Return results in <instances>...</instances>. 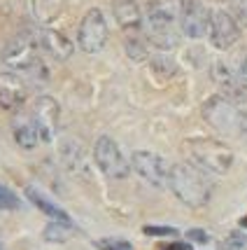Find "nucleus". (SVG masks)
<instances>
[{"mask_svg":"<svg viewBox=\"0 0 247 250\" xmlns=\"http://www.w3.org/2000/svg\"><path fill=\"white\" fill-rule=\"evenodd\" d=\"M203 117L210 126H215L222 133H228V136H245L247 133V115L240 112L236 103H231L224 96L210 98L203 105Z\"/></svg>","mask_w":247,"mask_h":250,"instance_id":"nucleus-4","label":"nucleus"},{"mask_svg":"<svg viewBox=\"0 0 247 250\" xmlns=\"http://www.w3.org/2000/svg\"><path fill=\"white\" fill-rule=\"evenodd\" d=\"M112 12L117 23L126 33H138L142 26V14L135 0H112Z\"/></svg>","mask_w":247,"mask_h":250,"instance_id":"nucleus-14","label":"nucleus"},{"mask_svg":"<svg viewBox=\"0 0 247 250\" xmlns=\"http://www.w3.org/2000/svg\"><path fill=\"white\" fill-rule=\"evenodd\" d=\"M131 166H133V171L142 178V180H147L152 187H166L168 185V164L163 157L154 152H147V150H140V152H133L131 157Z\"/></svg>","mask_w":247,"mask_h":250,"instance_id":"nucleus-8","label":"nucleus"},{"mask_svg":"<svg viewBox=\"0 0 247 250\" xmlns=\"http://www.w3.org/2000/svg\"><path fill=\"white\" fill-rule=\"evenodd\" d=\"M65 10V0H33V14L40 23L56 21Z\"/></svg>","mask_w":247,"mask_h":250,"instance_id":"nucleus-18","label":"nucleus"},{"mask_svg":"<svg viewBox=\"0 0 247 250\" xmlns=\"http://www.w3.org/2000/svg\"><path fill=\"white\" fill-rule=\"evenodd\" d=\"M147 236H177V229L175 227H152V225H147V227L142 229Z\"/></svg>","mask_w":247,"mask_h":250,"instance_id":"nucleus-24","label":"nucleus"},{"mask_svg":"<svg viewBox=\"0 0 247 250\" xmlns=\"http://www.w3.org/2000/svg\"><path fill=\"white\" fill-rule=\"evenodd\" d=\"M182 10L184 0H150L147 5L150 40L159 49H175L180 44L177 23H180Z\"/></svg>","mask_w":247,"mask_h":250,"instance_id":"nucleus-2","label":"nucleus"},{"mask_svg":"<svg viewBox=\"0 0 247 250\" xmlns=\"http://www.w3.org/2000/svg\"><path fill=\"white\" fill-rule=\"evenodd\" d=\"M208 26H210V12L201 0H184V10L182 17H180V28L187 38L191 40H198L208 33Z\"/></svg>","mask_w":247,"mask_h":250,"instance_id":"nucleus-12","label":"nucleus"},{"mask_svg":"<svg viewBox=\"0 0 247 250\" xmlns=\"http://www.w3.org/2000/svg\"><path fill=\"white\" fill-rule=\"evenodd\" d=\"M187 239L193 241V243H201V246H205V243L210 241V234H208L205 229H189V231H187Z\"/></svg>","mask_w":247,"mask_h":250,"instance_id":"nucleus-25","label":"nucleus"},{"mask_svg":"<svg viewBox=\"0 0 247 250\" xmlns=\"http://www.w3.org/2000/svg\"><path fill=\"white\" fill-rule=\"evenodd\" d=\"M126 52H129V56L133 61H145V59H147V47H145V42H142L140 38H135V35H131L129 40H126Z\"/></svg>","mask_w":247,"mask_h":250,"instance_id":"nucleus-21","label":"nucleus"},{"mask_svg":"<svg viewBox=\"0 0 247 250\" xmlns=\"http://www.w3.org/2000/svg\"><path fill=\"white\" fill-rule=\"evenodd\" d=\"M240 227H245V229H247V215H245V218H240Z\"/></svg>","mask_w":247,"mask_h":250,"instance_id":"nucleus-28","label":"nucleus"},{"mask_svg":"<svg viewBox=\"0 0 247 250\" xmlns=\"http://www.w3.org/2000/svg\"><path fill=\"white\" fill-rule=\"evenodd\" d=\"M17 208H21L19 196L14 194L10 187L0 185V210H17Z\"/></svg>","mask_w":247,"mask_h":250,"instance_id":"nucleus-22","label":"nucleus"},{"mask_svg":"<svg viewBox=\"0 0 247 250\" xmlns=\"http://www.w3.org/2000/svg\"><path fill=\"white\" fill-rule=\"evenodd\" d=\"M14 141L19 143L23 150H33V147H38V143H42L40 133H38V129H35V124L31 120V115L14 122Z\"/></svg>","mask_w":247,"mask_h":250,"instance_id":"nucleus-17","label":"nucleus"},{"mask_svg":"<svg viewBox=\"0 0 247 250\" xmlns=\"http://www.w3.org/2000/svg\"><path fill=\"white\" fill-rule=\"evenodd\" d=\"M219 250H247V236L243 231H231L219 241Z\"/></svg>","mask_w":247,"mask_h":250,"instance_id":"nucleus-20","label":"nucleus"},{"mask_svg":"<svg viewBox=\"0 0 247 250\" xmlns=\"http://www.w3.org/2000/svg\"><path fill=\"white\" fill-rule=\"evenodd\" d=\"M238 12H240V17L247 21V0H238Z\"/></svg>","mask_w":247,"mask_h":250,"instance_id":"nucleus-27","label":"nucleus"},{"mask_svg":"<svg viewBox=\"0 0 247 250\" xmlns=\"http://www.w3.org/2000/svg\"><path fill=\"white\" fill-rule=\"evenodd\" d=\"M168 187L189 208H201L212 196V183L196 164H175L168 171Z\"/></svg>","mask_w":247,"mask_h":250,"instance_id":"nucleus-1","label":"nucleus"},{"mask_svg":"<svg viewBox=\"0 0 247 250\" xmlns=\"http://www.w3.org/2000/svg\"><path fill=\"white\" fill-rule=\"evenodd\" d=\"M108 21L103 17V12L94 7L84 14V19L79 23L77 31V44L82 47V52L86 54H98L105 44H108Z\"/></svg>","mask_w":247,"mask_h":250,"instance_id":"nucleus-7","label":"nucleus"},{"mask_svg":"<svg viewBox=\"0 0 247 250\" xmlns=\"http://www.w3.org/2000/svg\"><path fill=\"white\" fill-rule=\"evenodd\" d=\"M94 246L98 250H133V246L126 239H98Z\"/></svg>","mask_w":247,"mask_h":250,"instance_id":"nucleus-23","label":"nucleus"},{"mask_svg":"<svg viewBox=\"0 0 247 250\" xmlns=\"http://www.w3.org/2000/svg\"><path fill=\"white\" fill-rule=\"evenodd\" d=\"M161 250H191V243H187V241H172L168 246H163Z\"/></svg>","mask_w":247,"mask_h":250,"instance_id":"nucleus-26","label":"nucleus"},{"mask_svg":"<svg viewBox=\"0 0 247 250\" xmlns=\"http://www.w3.org/2000/svg\"><path fill=\"white\" fill-rule=\"evenodd\" d=\"M212 77L222 89V96L228 98L231 103H247V82L240 77L236 65L228 61H217L212 68Z\"/></svg>","mask_w":247,"mask_h":250,"instance_id":"nucleus-9","label":"nucleus"},{"mask_svg":"<svg viewBox=\"0 0 247 250\" xmlns=\"http://www.w3.org/2000/svg\"><path fill=\"white\" fill-rule=\"evenodd\" d=\"M31 120L40 133V141L52 143L56 136V126H58V103L52 96H38L33 103Z\"/></svg>","mask_w":247,"mask_h":250,"instance_id":"nucleus-10","label":"nucleus"},{"mask_svg":"<svg viewBox=\"0 0 247 250\" xmlns=\"http://www.w3.org/2000/svg\"><path fill=\"white\" fill-rule=\"evenodd\" d=\"M28 98V87L17 73H0V108L19 110Z\"/></svg>","mask_w":247,"mask_h":250,"instance_id":"nucleus-13","label":"nucleus"},{"mask_svg":"<svg viewBox=\"0 0 247 250\" xmlns=\"http://www.w3.org/2000/svg\"><path fill=\"white\" fill-rule=\"evenodd\" d=\"M40 44H42V49H47V52L54 56V59H58V61H65L68 56L73 54V49H75V44L70 42V38H65L63 33L52 31V28L42 31Z\"/></svg>","mask_w":247,"mask_h":250,"instance_id":"nucleus-16","label":"nucleus"},{"mask_svg":"<svg viewBox=\"0 0 247 250\" xmlns=\"http://www.w3.org/2000/svg\"><path fill=\"white\" fill-rule=\"evenodd\" d=\"M70 231H73V227H68L63 222H56L54 220L52 225L44 227V241H49V243H65Z\"/></svg>","mask_w":247,"mask_h":250,"instance_id":"nucleus-19","label":"nucleus"},{"mask_svg":"<svg viewBox=\"0 0 247 250\" xmlns=\"http://www.w3.org/2000/svg\"><path fill=\"white\" fill-rule=\"evenodd\" d=\"M208 33H210V42L215 44L217 49H228V47H233V44L238 42V38H240L238 21L224 10L210 12Z\"/></svg>","mask_w":247,"mask_h":250,"instance_id":"nucleus-11","label":"nucleus"},{"mask_svg":"<svg viewBox=\"0 0 247 250\" xmlns=\"http://www.w3.org/2000/svg\"><path fill=\"white\" fill-rule=\"evenodd\" d=\"M94 159H96L98 168L103 173L112 178V180H124L131 173V164L126 162V157L121 154L119 145L110 136H100L94 145Z\"/></svg>","mask_w":247,"mask_h":250,"instance_id":"nucleus-6","label":"nucleus"},{"mask_svg":"<svg viewBox=\"0 0 247 250\" xmlns=\"http://www.w3.org/2000/svg\"><path fill=\"white\" fill-rule=\"evenodd\" d=\"M38 44H40V38H35L28 31H23L5 47L2 59H5V63H10L17 70L35 73L38 68H44L42 61H40V54H38Z\"/></svg>","mask_w":247,"mask_h":250,"instance_id":"nucleus-5","label":"nucleus"},{"mask_svg":"<svg viewBox=\"0 0 247 250\" xmlns=\"http://www.w3.org/2000/svg\"><path fill=\"white\" fill-rule=\"evenodd\" d=\"M26 196L31 199V204L35 208H40L44 215H49L52 220H56V222H63V225H68V227L75 229V222L70 220V215L65 213L63 208L58 206L56 201H52L49 196L44 194V192H40V189H35V187H26Z\"/></svg>","mask_w":247,"mask_h":250,"instance_id":"nucleus-15","label":"nucleus"},{"mask_svg":"<svg viewBox=\"0 0 247 250\" xmlns=\"http://www.w3.org/2000/svg\"><path fill=\"white\" fill-rule=\"evenodd\" d=\"M187 152L191 157V164L210 173L224 175L233 166V150L215 138H191L184 143Z\"/></svg>","mask_w":247,"mask_h":250,"instance_id":"nucleus-3","label":"nucleus"}]
</instances>
